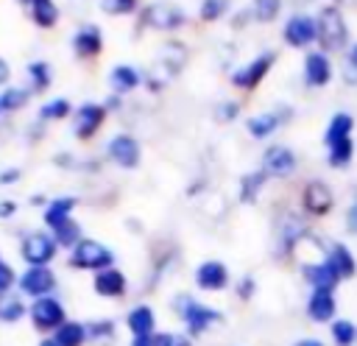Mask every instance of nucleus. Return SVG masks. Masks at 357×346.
Instances as JSON below:
<instances>
[{
	"label": "nucleus",
	"instance_id": "obj_1",
	"mask_svg": "<svg viewBox=\"0 0 357 346\" xmlns=\"http://www.w3.org/2000/svg\"><path fill=\"white\" fill-rule=\"evenodd\" d=\"M173 307H176V315H181V321L187 324V332H190V335H204L212 324H220V321H223V315H220L215 307L201 304V301L190 299L187 293L176 296Z\"/></svg>",
	"mask_w": 357,
	"mask_h": 346
},
{
	"label": "nucleus",
	"instance_id": "obj_2",
	"mask_svg": "<svg viewBox=\"0 0 357 346\" xmlns=\"http://www.w3.org/2000/svg\"><path fill=\"white\" fill-rule=\"evenodd\" d=\"M70 265L78 268V271H106V268H114V251L109 246H103L100 240H92V237H84L73 251H70Z\"/></svg>",
	"mask_w": 357,
	"mask_h": 346
},
{
	"label": "nucleus",
	"instance_id": "obj_3",
	"mask_svg": "<svg viewBox=\"0 0 357 346\" xmlns=\"http://www.w3.org/2000/svg\"><path fill=\"white\" fill-rule=\"evenodd\" d=\"M56 237L47 234V232H31L22 237V246H20V257L28 262V268H39V265H47L53 257H56Z\"/></svg>",
	"mask_w": 357,
	"mask_h": 346
},
{
	"label": "nucleus",
	"instance_id": "obj_4",
	"mask_svg": "<svg viewBox=\"0 0 357 346\" xmlns=\"http://www.w3.org/2000/svg\"><path fill=\"white\" fill-rule=\"evenodd\" d=\"M28 315H31V324H33L39 332H56V329L67 321L61 301L53 299V296L33 299V304L28 307Z\"/></svg>",
	"mask_w": 357,
	"mask_h": 346
},
{
	"label": "nucleus",
	"instance_id": "obj_5",
	"mask_svg": "<svg viewBox=\"0 0 357 346\" xmlns=\"http://www.w3.org/2000/svg\"><path fill=\"white\" fill-rule=\"evenodd\" d=\"M318 39L324 42V47H332V50L346 42V22L335 6H326L318 14Z\"/></svg>",
	"mask_w": 357,
	"mask_h": 346
},
{
	"label": "nucleus",
	"instance_id": "obj_6",
	"mask_svg": "<svg viewBox=\"0 0 357 346\" xmlns=\"http://www.w3.org/2000/svg\"><path fill=\"white\" fill-rule=\"evenodd\" d=\"M20 293L25 296H33V299H42V296H50L53 287H56V273L47 268V265H39V268H28L22 271L20 276Z\"/></svg>",
	"mask_w": 357,
	"mask_h": 346
},
{
	"label": "nucleus",
	"instance_id": "obj_7",
	"mask_svg": "<svg viewBox=\"0 0 357 346\" xmlns=\"http://www.w3.org/2000/svg\"><path fill=\"white\" fill-rule=\"evenodd\" d=\"M273 61H276V53H259L254 61H248L245 67H240V70H234V75H231V84L234 86H240V89H254L265 75H268V70L273 67Z\"/></svg>",
	"mask_w": 357,
	"mask_h": 346
},
{
	"label": "nucleus",
	"instance_id": "obj_8",
	"mask_svg": "<svg viewBox=\"0 0 357 346\" xmlns=\"http://www.w3.org/2000/svg\"><path fill=\"white\" fill-rule=\"evenodd\" d=\"M106 153H109V159H112L114 165H120V167H126V170L137 167L139 159H142L139 142H137L134 137H128V134H114V137L109 140V145H106Z\"/></svg>",
	"mask_w": 357,
	"mask_h": 346
},
{
	"label": "nucleus",
	"instance_id": "obj_9",
	"mask_svg": "<svg viewBox=\"0 0 357 346\" xmlns=\"http://www.w3.org/2000/svg\"><path fill=\"white\" fill-rule=\"evenodd\" d=\"M301 206L307 215L312 218H321V215H329L332 206H335V195L332 190L324 184V181H310L301 193Z\"/></svg>",
	"mask_w": 357,
	"mask_h": 346
},
{
	"label": "nucleus",
	"instance_id": "obj_10",
	"mask_svg": "<svg viewBox=\"0 0 357 346\" xmlns=\"http://www.w3.org/2000/svg\"><path fill=\"white\" fill-rule=\"evenodd\" d=\"M318 39V22L307 14H293L284 22V42L290 47H307L310 42Z\"/></svg>",
	"mask_w": 357,
	"mask_h": 346
},
{
	"label": "nucleus",
	"instance_id": "obj_11",
	"mask_svg": "<svg viewBox=\"0 0 357 346\" xmlns=\"http://www.w3.org/2000/svg\"><path fill=\"white\" fill-rule=\"evenodd\" d=\"M103 117H106V106H100V103H81L75 109V117H73L75 137L78 140H89L103 126Z\"/></svg>",
	"mask_w": 357,
	"mask_h": 346
},
{
	"label": "nucleus",
	"instance_id": "obj_12",
	"mask_svg": "<svg viewBox=\"0 0 357 346\" xmlns=\"http://www.w3.org/2000/svg\"><path fill=\"white\" fill-rule=\"evenodd\" d=\"M262 170L265 176H276V179H284L296 170V153L284 145H271L265 153H262Z\"/></svg>",
	"mask_w": 357,
	"mask_h": 346
},
{
	"label": "nucleus",
	"instance_id": "obj_13",
	"mask_svg": "<svg viewBox=\"0 0 357 346\" xmlns=\"http://www.w3.org/2000/svg\"><path fill=\"white\" fill-rule=\"evenodd\" d=\"M195 285L201 290H223L229 285V268L220 262V260H204L198 268H195Z\"/></svg>",
	"mask_w": 357,
	"mask_h": 346
},
{
	"label": "nucleus",
	"instance_id": "obj_14",
	"mask_svg": "<svg viewBox=\"0 0 357 346\" xmlns=\"http://www.w3.org/2000/svg\"><path fill=\"white\" fill-rule=\"evenodd\" d=\"M301 273H304V279L310 282L312 290H332V293H335V287H337V282H340V276H337L335 268L326 262V257H321V260H315V262H304V265H301Z\"/></svg>",
	"mask_w": 357,
	"mask_h": 346
},
{
	"label": "nucleus",
	"instance_id": "obj_15",
	"mask_svg": "<svg viewBox=\"0 0 357 346\" xmlns=\"http://www.w3.org/2000/svg\"><path fill=\"white\" fill-rule=\"evenodd\" d=\"M335 313H337V301H335L332 290H312L310 293V299H307V318L312 324H329V321H335Z\"/></svg>",
	"mask_w": 357,
	"mask_h": 346
},
{
	"label": "nucleus",
	"instance_id": "obj_16",
	"mask_svg": "<svg viewBox=\"0 0 357 346\" xmlns=\"http://www.w3.org/2000/svg\"><path fill=\"white\" fill-rule=\"evenodd\" d=\"M92 287H95V293L103 296V299H120V296L126 293L128 282H126V273H123L120 268H106V271L95 273Z\"/></svg>",
	"mask_w": 357,
	"mask_h": 346
},
{
	"label": "nucleus",
	"instance_id": "obj_17",
	"mask_svg": "<svg viewBox=\"0 0 357 346\" xmlns=\"http://www.w3.org/2000/svg\"><path fill=\"white\" fill-rule=\"evenodd\" d=\"M126 326H128L131 338H153L156 335L153 332L156 329V315H153V310L148 304H137V307L128 310Z\"/></svg>",
	"mask_w": 357,
	"mask_h": 346
},
{
	"label": "nucleus",
	"instance_id": "obj_18",
	"mask_svg": "<svg viewBox=\"0 0 357 346\" xmlns=\"http://www.w3.org/2000/svg\"><path fill=\"white\" fill-rule=\"evenodd\" d=\"M145 22L170 31V28H176V25L184 22V11L178 6H170V3H151L145 8Z\"/></svg>",
	"mask_w": 357,
	"mask_h": 346
},
{
	"label": "nucleus",
	"instance_id": "obj_19",
	"mask_svg": "<svg viewBox=\"0 0 357 346\" xmlns=\"http://www.w3.org/2000/svg\"><path fill=\"white\" fill-rule=\"evenodd\" d=\"M304 81L310 86H326L332 81V61L324 53H307V59H304Z\"/></svg>",
	"mask_w": 357,
	"mask_h": 346
},
{
	"label": "nucleus",
	"instance_id": "obj_20",
	"mask_svg": "<svg viewBox=\"0 0 357 346\" xmlns=\"http://www.w3.org/2000/svg\"><path fill=\"white\" fill-rule=\"evenodd\" d=\"M326 262L335 268V273L340 279H351L357 273V260L351 254V248H346L343 243H332L329 251H326Z\"/></svg>",
	"mask_w": 357,
	"mask_h": 346
},
{
	"label": "nucleus",
	"instance_id": "obj_21",
	"mask_svg": "<svg viewBox=\"0 0 357 346\" xmlns=\"http://www.w3.org/2000/svg\"><path fill=\"white\" fill-rule=\"evenodd\" d=\"M100 47H103V36H100V28H98V25H84V28L73 36V50H75L81 59L98 56Z\"/></svg>",
	"mask_w": 357,
	"mask_h": 346
},
{
	"label": "nucleus",
	"instance_id": "obj_22",
	"mask_svg": "<svg viewBox=\"0 0 357 346\" xmlns=\"http://www.w3.org/2000/svg\"><path fill=\"white\" fill-rule=\"evenodd\" d=\"M75 198L73 195H61V198H53L47 206H45V212H42V218H45V226H50V229H59L64 220H70L73 218V209H75Z\"/></svg>",
	"mask_w": 357,
	"mask_h": 346
},
{
	"label": "nucleus",
	"instance_id": "obj_23",
	"mask_svg": "<svg viewBox=\"0 0 357 346\" xmlns=\"http://www.w3.org/2000/svg\"><path fill=\"white\" fill-rule=\"evenodd\" d=\"M53 340H56L59 346H84V343L89 340L86 324H81V321H64V324L53 332Z\"/></svg>",
	"mask_w": 357,
	"mask_h": 346
},
{
	"label": "nucleus",
	"instance_id": "obj_24",
	"mask_svg": "<svg viewBox=\"0 0 357 346\" xmlns=\"http://www.w3.org/2000/svg\"><path fill=\"white\" fill-rule=\"evenodd\" d=\"M351 128H354V120H351V114H346V112H337V114L329 120V126H326V134H324V142H326V148H329V145H335V142H340V140H349Z\"/></svg>",
	"mask_w": 357,
	"mask_h": 346
},
{
	"label": "nucleus",
	"instance_id": "obj_25",
	"mask_svg": "<svg viewBox=\"0 0 357 346\" xmlns=\"http://www.w3.org/2000/svg\"><path fill=\"white\" fill-rule=\"evenodd\" d=\"M25 313H28V307H25V301L17 293H11V290L8 293H0V321L3 324H14Z\"/></svg>",
	"mask_w": 357,
	"mask_h": 346
},
{
	"label": "nucleus",
	"instance_id": "obj_26",
	"mask_svg": "<svg viewBox=\"0 0 357 346\" xmlns=\"http://www.w3.org/2000/svg\"><path fill=\"white\" fill-rule=\"evenodd\" d=\"M329 335L335 346H354L357 343V324L349 318H335L329 324Z\"/></svg>",
	"mask_w": 357,
	"mask_h": 346
},
{
	"label": "nucleus",
	"instance_id": "obj_27",
	"mask_svg": "<svg viewBox=\"0 0 357 346\" xmlns=\"http://www.w3.org/2000/svg\"><path fill=\"white\" fill-rule=\"evenodd\" d=\"M31 17L39 28H53L59 22V8L53 0H31Z\"/></svg>",
	"mask_w": 357,
	"mask_h": 346
},
{
	"label": "nucleus",
	"instance_id": "obj_28",
	"mask_svg": "<svg viewBox=\"0 0 357 346\" xmlns=\"http://www.w3.org/2000/svg\"><path fill=\"white\" fill-rule=\"evenodd\" d=\"M109 84H112L117 92H128V89H134V86L139 84V73H137L134 67H128V64H117V67H112V73H109Z\"/></svg>",
	"mask_w": 357,
	"mask_h": 346
},
{
	"label": "nucleus",
	"instance_id": "obj_29",
	"mask_svg": "<svg viewBox=\"0 0 357 346\" xmlns=\"http://www.w3.org/2000/svg\"><path fill=\"white\" fill-rule=\"evenodd\" d=\"M262 184H265V170H254V173L243 176V179H240V201L251 204V201L259 195Z\"/></svg>",
	"mask_w": 357,
	"mask_h": 346
},
{
	"label": "nucleus",
	"instance_id": "obj_30",
	"mask_svg": "<svg viewBox=\"0 0 357 346\" xmlns=\"http://www.w3.org/2000/svg\"><path fill=\"white\" fill-rule=\"evenodd\" d=\"M53 237H56V243L59 246H67V248H75L81 240H84V234H81V226L70 218V220H64L59 229H53Z\"/></svg>",
	"mask_w": 357,
	"mask_h": 346
},
{
	"label": "nucleus",
	"instance_id": "obj_31",
	"mask_svg": "<svg viewBox=\"0 0 357 346\" xmlns=\"http://www.w3.org/2000/svg\"><path fill=\"white\" fill-rule=\"evenodd\" d=\"M276 126H279V117L276 114H257V117H251L248 120V131H251V137H257V140H265V137H271L273 131H276Z\"/></svg>",
	"mask_w": 357,
	"mask_h": 346
},
{
	"label": "nucleus",
	"instance_id": "obj_32",
	"mask_svg": "<svg viewBox=\"0 0 357 346\" xmlns=\"http://www.w3.org/2000/svg\"><path fill=\"white\" fill-rule=\"evenodd\" d=\"M351 156H354V142H351V137H349V140H340V142H335V145H329V165H332V167H346V165L351 162Z\"/></svg>",
	"mask_w": 357,
	"mask_h": 346
},
{
	"label": "nucleus",
	"instance_id": "obj_33",
	"mask_svg": "<svg viewBox=\"0 0 357 346\" xmlns=\"http://www.w3.org/2000/svg\"><path fill=\"white\" fill-rule=\"evenodd\" d=\"M86 335H89L92 343H109V340H114V321H109V318L89 321L86 324Z\"/></svg>",
	"mask_w": 357,
	"mask_h": 346
},
{
	"label": "nucleus",
	"instance_id": "obj_34",
	"mask_svg": "<svg viewBox=\"0 0 357 346\" xmlns=\"http://www.w3.org/2000/svg\"><path fill=\"white\" fill-rule=\"evenodd\" d=\"M28 75H31L36 92H45L50 86V64L47 61H31L28 64Z\"/></svg>",
	"mask_w": 357,
	"mask_h": 346
},
{
	"label": "nucleus",
	"instance_id": "obj_35",
	"mask_svg": "<svg viewBox=\"0 0 357 346\" xmlns=\"http://www.w3.org/2000/svg\"><path fill=\"white\" fill-rule=\"evenodd\" d=\"M25 100H28V92H25V89L8 86V89L0 92V112H14V109L25 106Z\"/></svg>",
	"mask_w": 357,
	"mask_h": 346
},
{
	"label": "nucleus",
	"instance_id": "obj_36",
	"mask_svg": "<svg viewBox=\"0 0 357 346\" xmlns=\"http://www.w3.org/2000/svg\"><path fill=\"white\" fill-rule=\"evenodd\" d=\"M70 114V100L67 98H53L50 103H45L39 109V117L42 120H64Z\"/></svg>",
	"mask_w": 357,
	"mask_h": 346
},
{
	"label": "nucleus",
	"instance_id": "obj_37",
	"mask_svg": "<svg viewBox=\"0 0 357 346\" xmlns=\"http://www.w3.org/2000/svg\"><path fill=\"white\" fill-rule=\"evenodd\" d=\"M282 8V0H254V17L262 22H271Z\"/></svg>",
	"mask_w": 357,
	"mask_h": 346
},
{
	"label": "nucleus",
	"instance_id": "obj_38",
	"mask_svg": "<svg viewBox=\"0 0 357 346\" xmlns=\"http://www.w3.org/2000/svg\"><path fill=\"white\" fill-rule=\"evenodd\" d=\"M229 8V0H204L201 3V20L212 22V20H220Z\"/></svg>",
	"mask_w": 357,
	"mask_h": 346
},
{
	"label": "nucleus",
	"instance_id": "obj_39",
	"mask_svg": "<svg viewBox=\"0 0 357 346\" xmlns=\"http://www.w3.org/2000/svg\"><path fill=\"white\" fill-rule=\"evenodd\" d=\"M153 346H192V340L181 332H156Z\"/></svg>",
	"mask_w": 357,
	"mask_h": 346
},
{
	"label": "nucleus",
	"instance_id": "obj_40",
	"mask_svg": "<svg viewBox=\"0 0 357 346\" xmlns=\"http://www.w3.org/2000/svg\"><path fill=\"white\" fill-rule=\"evenodd\" d=\"M137 0H103V11L109 14H131Z\"/></svg>",
	"mask_w": 357,
	"mask_h": 346
},
{
	"label": "nucleus",
	"instance_id": "obj_41",
	"mask_svg": "<svg viewBox=\"0 0 357 346\" xmlns=\"http://www.w3.org/2000/svg\"><path fill=\"white\" fill-rule=\"evenodd\" d=\"M14 282H20V279H17V273H14V268H11L8 262H3V260H0V293H8Z\"/></svg>",
	"mask_w": 357,
	"mask_h": 346
},
{
	"label": "nucleus",
	"instance_id": "obj_42",
	"mask_svg": "<svg viewBox=\"0 0 357 346\" xmlns=\"http://www.w3.org/2000/svg\"><path fill=\"white\" fill-rule=\"evenodd\" d=\"M254 290H257V282H254V276H243V279L237 282V296H240L243 301H248V299L254 296Z\"/></svg>",
	"mask_w": 357,
	"mask_h": 346
},
{
	"label": "nucleus",
	"instance_id": "obj_43",
	"mask_svg": "<svg viewBox=\"0 0 357 346\" xmlns=\"http://www.w3.org/2000/svg\"><path fill=\"white\" fill-rule=\"evenodd\" d=\"M346 229L351 234H357V204H351V209L346 212Z\"/></svg>",
	"mask_w": 357,
	"mask_h": 346
},
{
	"label": "nucleus",
	"instance_id": "obj_44",
	"mask_svg": "<svg viewBox=\"0 0 357 346\" xmlns=\"http://www.w3.org/2000/svg\"><path fill=\"white\" fill-rule=\"evenodd\" d=\"M20 176H22V173H20L17 167H11V170H3V173H0V184H11V181H17Z\"/></svg>",
	"mask_w": 357,
	"mask_h": 346
},
{
	"label": "nucleus",
	"instance_id": "obj_45",
	"mask_svg": "<svg viewBox=\"0 0 357 346\" xmlns=\"http://www.w3.org/2000/svg\"><path fill=\"white\" fill-rule=\"evenodd\" d=\"M234 114H237V103H223L220 106V117L223 120H234Z\"/></svg>",
	"mask_w": 357,
	"mask_h": 346
},
{
	"label": "nucleus",
	"instance_id": "obj_46",
	"mask_svg": "<svg viewBox=\"0 0 357 346\" xmlns=\"http://www.w3.org/2000/svg\"><path fill=\"white\" fill-rule=\"evenodd\" d=\"M17 212V204L14 201H0V218H11Z\"/></svg>",
	"mask_w": 357,
	"mask_h": 346
},
{
	"label": "nucleus",
	"instance_id": "obj_47",
	"mask_svg": "<svg viewBox=\"0 0 357 346\" xmlns=\"http://www.w3.org/2000/svg\"><path fill=\"white\" fill-rule=\"evenodd\" d=\"M8 78H11V67H8V61H6V59H0V86H3V84H8Z\"/></svg>",
	"mask_w": 357,
	"mask_h": 346
},
{
	"label": "nucleus",
	"instance_id": "obj_48",
	"mask_svg": "<svg viewBox=\"0 0 357 346\" xmlns=\"http://www.w3.org/2000/svg\"><path fill=\"white\" fill-rule=\"evenodd\" d=\"M293 346H326V343L318 340V338H301V340H296Z\"/></svg>",
	"mask_w": 357,
	"mask_h": 346
},
{
	"label": "nucleus",
	"instance_id": "obj_49",
	"mask_svg": "<svg viewBox=\"0 0 357 346\" xmlns=\"http://www.w3.org/2000/svg\"><path fill=\"white\" fill-rule=\"evenodd\" d=\"M131 346H153V338H131Z\"/></svg>",
	"mask_w": 357,
	"mask_h": 346
},
{
	"label": "nucleus",
	"instance_id": "obj_50",
	"mask_svg": "<svg viewBox=\"0 0 357 346\" xmlns=\"http://www.w3.org/2000/svg\"><path fill=\"white\" fill-rule=\"evenodd\" d=\"M39 346H59L53 338H45V340H39Z\"/></svg>",
	"mask_w": 357,
	"mask_h": 346
},
{
	"label": "nucleus",
	"instance_id": "obj_51",
	"mask_svg": "<svg viewBox=\"0 0 357 346\" xmlns=\"http://www.w3.org/2000/svg\"><path fill=\"white\" fill-rule=\"evenodd\" d=\"M351 61H354V64H357V47H354V53H351Z\"/></svg>",
	"mask_w": 357,
	"mask_h": 346
},
{
	"label": "nucleus",
	"instance_id": "obj_52",
	"mask_svg": "<svg viewBox=\"0 0 357 346\" xmlns=\"http://www.w3.org/2000/svg\"><path fill=\"white\" fill-rule=\"evenodd\" d=\"M22 3H28V6H31V0H22Z\"/></svg>",
	"mask_w": 357,
	"mask_h": 346
}]
</instances>
